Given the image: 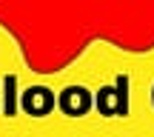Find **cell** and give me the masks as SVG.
<instances>
[{"label": "cell", "instance_id": "obj_1", "mask_svg": "<svg viewBox=\"0 0 154 137\" xmlns=\"http://www.w3.org/2000/svg\"><path fill=\"white\" fill-rule=\"evenodd\" d=\"M51 103H54V97H51L46 89H29V92L23 94V106H26L32 114H46V111L51 109Z\"/></svg>", "mask_w": 154, "mask_h": 137}, {"label": "cell", "instance_id": "obj_2", "mask_svg": "<svg viewBox=\"0 0 154 137\" xmlns=\"http://www.w3.org/2000/svg\"><path fill=\"white\" fill-rule=\"evenodd\" d=\"M63 109H66L69 111V114H74V111H77V114H83V111H86L88 109V94L86 92H66V94H63Z\"/></svg>", "mask_w": 154, "mask_h": 137}, {"label": "cell", "instance_id": "obj_3", "mask_svg": "<svg viewBox=\"0 0 154 137\" xmlns=\"http://www.w3.org/2000/svg\"><path fill=\"white\" fill-rule=\"evenodd\" d=\"M97 103H100V109H106L109 114H117V111L123 109L120 97H117L114 92H103V94H100V100H97Z\"/></svg>", "mask_w": 154, "mask_h": 137}]
</instances>
